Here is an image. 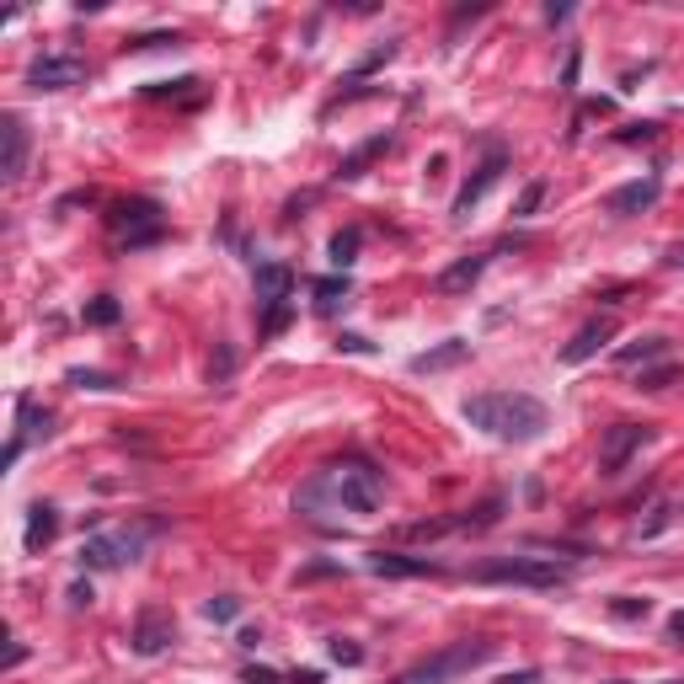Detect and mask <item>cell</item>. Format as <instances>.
<instances>
[{"label": "cell", "instance_id": "29", "mask_svg": "<svg viewBox=\"0 0 684 684\" xmlns=\"http://www.w3.org/2000/svg\"><path fill=\"white\" fill-rule=\"evenodd\" d=\"M674 375H679V369H674V364H663V369H652V375L636 380V391H663V385H674Z\"/></svg>", "mask_w": 684, "mask_h": 684}, {"label": "cell", "instance_id": "14", "mask_svg": "<svg viewBox=\"0 0 684 684\" xmlns=\"http://www.w3.org/2000/svg\"><path fill=\"white\" fill-rule=\"evenodd\" d=\"M289 289H294V273L284 268V262H262V268H257V305H262V310L284 305Z\"/></svg>", "mask_w": 684, "mask_h": 684}, {"label": "cell", "instance_id": "16", "mask_svg": "<svg viewBox=\"0 0 684 684\" xmlns=\"http://www.w3.org/2000/svg\"><path fill=\"white\" fill-rule=\"evenodd\" d=\"M487 273V257H460V262H449V268L439 273V294H471L476 289V278Z\"/></svg>", "mask_w": 684, "mask_h": 684}, {"label": "cell", "instance_id": "11", "mask_svg": "<svg viewBox=\"0 0 684 684\" xmlns=\"http://www.w3.org/2000/svg\"><path fill=\"white\" fill-rule=\"evenodd\" d=\"M503 166H508V161H503V150H492V155H487V161H481V166H476V177H471V182H465V188H460V198H455V220H465V214H471V209L481 204V198H487V193H492V182H497V177H503Z\"/></svg>", "mask_w": 684, "mask_h": 684}, {"label": "cell", "instance_id": "13", "mask_svg": "<svg viewBox=\"0 0 684 684\" xmlns=\"http://www.w3.org/2000/svg\"><path fill=\"white\" fill-rule=\"evenodd\" d=\"M129 642H134L139 658H155V652H166V642H171V620H166L161 610H145V615L134 620V636H129Z\"/></svg>", "mask_w": 684, "mask_h": 684}, {"label": "cell", "instance_id": "19", "mask_svg": "<svg viewBox=\"0 0 684 684\" xmlns=\"http://www.w3.org/2000/svg\"><path fill=\"white\" fill-rule=\"evenodd\" d=\"M385 145H391V134H375V139H369V145H359V150H353V155H348V161H342V166H337V177H342V182H353V177H364V166H369V161H375V155H380Z\"/></svg>", "mask_w": 684, "mask_h": 684}, {"label": "cell", "instance_id": "17", "mask_svg": "<svg viewBox=\"0 0 684 684\" xmlns=\"http://www.w3.org/2000/svg\"><path fill=\"white\" fill-rule=\"evenodd\" d=\"M54 535H59V513H54L49 503H38L33 513H27V535H22V546H27V551H33V556H38V551H43V546H49V540H54Z\"/></svg>", "mask_w": 684, "mask_h": 684}, {"label": "cell", "instance_id": "33", "mask_svg": "<svg viewBox=\"0 0 684 684\" xmlns=\"http://www.w3.org/2000/svg\"><path fill=\"white\" fill-rule=\"evenodd\" d=\"M658 134V123H631V129H620V145H636V139H652Z\"/></svg>", "mask_w": 684, "mask_h": 684}, {"label": "cell", "instance_id": "32", "mask_svg": "<svg viewBox=\"0 0 684 684\" xmlns=\"http://www.w3.org/2000/svg\"><path fill=\"white\" fill-rule=\"evenodd\" d=\"M284 326H289V300H284V305H273L268 316H262V332H268V337H278Z\"/></svg>", "mask_w": 684, "mask_h": 684}, {"label": "cell", "instance_id": "31", "mask_svg": "<svg viewBox=\"0 0 684 684\" xmlns=\"http://www.w3.org/2000/svg\"><path fill=\"white\" fill-rule=\"evenodd\" d=\"M332 658L348 663V668H359V663H364V647H353L348 636H337V642H332Z\"/></svg>", "mask_w": 684, "mask_h": 684}, {"label": "cell", "instance_id": "34", "mask_svg": "<svg viewBox=\"0 0 684 684\" xmlns=\"http://www.w3.org/2000/svg\"><path fill=\"white\" fill-rule=\"evenodd\" d=\"M497 684H546V674L540 668H519V674H503Z\"/></svg>", "mask_w": 684, "mask_h": 684}, {"label": "cell", "instance_id": "24", "mask_svg": "<svg viewBox=\"0 0 684 684\" xmlns=\"http://www.w3.org/2000/svg\"><path fill=\"white\" fill-rule=\"evenodd\" d=\"M647 610H652V599H636V594L610 599V615H615V620H647Z\"/></svg>", "mask_w": 684, "mask_h": 684}, {"label": "cell", "instance_id": "38", "mask_svg": "<svg viewBox=\"0 0 684 684\" xmlns=\"http://www.w3.org/2000/svg\"><path fill=\"white\" fill-rule=\"evenodd\" d=\"M610 684H631V679H610Z\"/></svg>", "mask_w": 684, "mask_h": 684}, {"label": "cell", "instance_id": "25", "mask_svg": "<svg viewBox=\"0 0 684 684\" xmlns=\"http://www.w3.org/2000/svg\"><path fill=\"white\" fill-rule=\"evenodd\" d=\"M353 257H359V230H337V236H332V262H337V268H348Z\"/></svg>", "mask_w": 684, "mask_h": 684}, {"label": "cell", "instance_id": "1", "mask_svg": "<svg viewBox=\"0 0 684 684\" xmlns=\"http://www.w3.org/2000/svg\"><path fill=\"white\" fill-rule=\"evenodd\" d=\"M316 503H332L342 513H375L385 503V476L369 460H342V465H332V471H321L300 497H294L300 513H316Z\"/></svg>", "mask_w": 684, "mask_h": 684}, {"label": "cell", "instance_id": "18", "mask_svg": "<svg viewBox=\"0 0 684 684\" xmlns=\"http://www.w3.org/2000/svg\"><path fill=\"white\" fill-rule=\"evenodd\" d=\"M465 348H471V342H465V337H449L444 348H433V353H417V359H412V375H433V369H449V364H460V359H465Z\"/></svg>", "mask_w": 684, "mask_h": 684}, {"label": "cell", "instance_id": "2", "mask_svg": "<svg viewBox=\"0 0 684 684\" xmlns=\"http://www.w3.org/2000/svg\"><path fill=\"white\" fill-rule=\"evenodd\" d=\"M465 423L492 433V439H503V444H535L551 417L535 396H524V391H487V396L465 401Z\"/></svg>", "mask_w": 684, "mask_h": 684}, {"label": "cell", "instance_id": "8", "mask_svg": "<svg viewBox=\"0 0 684 684\" xmlns=\"http://www.w3.org/2000/svg\"><path fill=\"white\" fill-rule=\"evenodd\" d=\"M81 81H86L81 54H43V59H33V70H27V86L33 91H70Z\"/></svg>", "mask_w": 684, "mask_h": 684}, {"label": "cell", "instance_id": "15", "mask_svg": "<svg viewBox=\"0 0 684 684\" xmlns=\"http://www.w3.org/2000/svg\"><path fill=\"white\" fill-rule=\"evenodd\" d=\"M0 134H6V161H0V171H6V182H17L22 166H27V123H22L17 113H6Z\"/></svg>", "mask_w": 684, "mask_h": 684}, {"label": "cell", "instance_id": "7", "mask_svg": "<svg viewBox=\"0 0 684 684\" xmlns=\"http://www.w3.org/2000/svg\"><path fill=\"white\" fill-rule=\"evenodd\" d=\"M647 444H652V428L647 423H615L610 433H604V444H599V471L604 476H620L631 465V455H642Z\"/></svg>", "mask_w": 684, "mask_h": 684}, {"label": "cell", "instance_id": "22", "mask_svg": "<svg viewBox=\"0 0 684 684\" xmlns=\"http://www.w3.org/2000/svg\"><path fill=\"white\" fill-rule=\"evenodd\" d=\"M348 294H353L348 273H342V278H321V284H316V310H321V316H332L337 305H348Z\"/></svg>", "mask_w": 684, "mask_h": 684}, {"label": "cell", "instance_id": "27", "mask_svg": "<svg viewBox=\"0 0 684 684\" xmlns=\"http://www.w3.org/2000/svg\"><path fill=\"white\" fill-rule=\"evenodd\" d=\"M204 615L225 626V620H236V615H241V599H236V594H220V599H209V604H204Z\"/></svg>", "mask_w": 684, "mask_h": 684}, {"label": "cell", "instance_id": "3", "mask_svg": "<svg viewBox=\"0 0 684 684\" xmlns=\"http://www.w3.org/2000/svg\"><path fill=\"white\" fill-rule=\"evenodd\" d=\"M476 583H513V588H562L572 572L556 556H492V562L471 567Z\"/></svg>", "mask_w": 684, "mask_h": 684}, {"label": "cell", "instance_id": "12", "mask_svg": "<svg viewBox=\"0 0 684 684\" xmlns=\"http://www.w3.org/2000/svg\"><path fill=\"white\" fill-rule=\"evenodd\" d=\"M615 337V316H599V321H588V326H578V337L562 348V359L567 364H583V359H594V353L604 348V342Z\"/></svg>", "mask_w": 684, "mask_h": 684}, {"label": "cell", "instance_id": "36", "mask_svg": "<svg viewBox=\"0 0 684 684\" xmlns=\"http://www.w3.org/2000/svg\"><path fill=\"white\" fill-rule=\"evenodd\" d=\"M246 684H278L273 668H246Z\"/></svg>", "mask_w": 684, "mask_h": 684}, {"label": "cell", "instance_id": "20", "mask_svg": "<svg viewBox=\"0 0 684 684\" xmlns=\"http://www.w3.org/2000/svg\"><path fill=\"white\" fill-rule=\"evenodd\" d=\"M17 417H22V428H17V439H49V412H38V401L33 396H22L17 401Z\"/></svg>", "mask_w": 684, "mask_h": 684}, {"label": "cell", "instance_id": "4", "mask_svg": "<svg viewBox=\"0 0 684 684\" xmlns=\"http://www.w3.org/2000/svg\"><path fill=\"white\" fill-rule=\"evenodd\" d=\"M497 652V642H487V636H471V642H455V647H444V652H433V658H423L417 668H407L396 684H449V679H465V674H476L481 663H487Z\"/></svg>", "mask_w": 684, "mask_h": 684}, {"label": "cell", "instance_id": "9", "mask_svg": "<svg viewBox=\"0 0 684 684\" xmlns=\"http://www.w3.org/2000/svg\"><path fill=\"white\" fill-rule=\"evenodd\" d=\"M658 198H663V177H658V171H647V177H636V182H626V188H615L610 198H604V209H610V214H647Z\"/></svg>", "mask_w": 684, "mask_h": 684}, {"label": "cell", "instance_id": "10", "mask_svg": "<svg viewBox=\"0 0 684 684\" xmlns=\"http://www.w3.org/2000/svg\"><path fill=\"white\" fill-rule=\"evenodd\" d=\"M369 572H380V578H439L444 567L428 562V556H407V551H375Z\"/></svg>", "mask_w": 684, "mask_h": 684}, {"label": "cell", "instance_id": "35", "mask_svg": "<svg viewBox=\"0 0 684 684\" xmlns=\"http://www.w3.org/2000/svg\"><path fill=\"white\" fill-rule=\"evenodd\" d=\"M668 642L684 647V610H679V615H668Z\"/></svg>", "mask_w": 684, "mask_h": 684}, {"label": "cell", "instance_id": "28", "mask_svg": "<svg viewBox=\"0 0 684 684\" xmlns=\"http://www.w3.org/2000/svg\"><path fill=\"white\" fill-rule=\"evenodd\" d=\"M540 198H546V182H530V188L519 193V204H513V214H519V220H530V214L540 209Z\"/></svg>", "mask_w": 684, "mask_h": 684}, {"label": "cell", "instance_id": "23", "mask_svg": "<svg viewBox=\"0 0 684 684\" xmlns=\"http://www.w3.org/2000/svg\"><path fill=\"white\" fill-rule=\"evenodd\" d=\"M118 316H123V305L113 294H97V300L86 305V326H118Z\"/></svg>", "mask_w": 684, "mask_h": 684}, {"label": "cell", "instance_id": "30", "mask_svg": "<svg viewBox=\"0 0 684 684\" xmlns=\"http://www.w3.org/2000/svg\"><path fill=\"white\" fill-rule=\"evenodd\" d=\"M668 524H674V503H658V508H652V519L642 524V540L658 535V530H668Z\"/></svg>", "mask_w": 684, "mask_h": 684}, {"label": "cell", "instance_id": "26", "mask_svg": "<svg viewBox=\"0 0 684 684\" xmlns=\"http://www.w3.org/2000/svg\"><path fill=\"white\" fill-rule=\"evenodd\" d=\"M70 385H81V391H118V380L97 375V369H70Z\"/></svg>", "mask_w": 684, "mask_h": 684}, {"label": "cell", "instance_id": "37", "mask_svg": "<svg viewBox=\"0 0 684 684\" xmlns=\"http://www.w3.org/2000/svg\"><path fill=\"white\" fill-rule=\"evenodd\" d=\"M70 604H75V610H81V604H91V583H75V588H70Z\"/></svg>", "mask_w": 684, "mask_h": 684}, {"label": "cell", "instance_id": "6", "mask_svg": "<svg viewBox=\"0 0 684 684\" xmlns=\"http://www.w3.org/2000/svg\"><path fill=\"white\" fill-rule=\"evenodd\" d=\"M139 551H145V530H102V535H91L86 546H81V562L107 572V567L134 562Z\"/></svg>", "mask_w": 684, "mask_h": 684}, {"label": "cell", "instance_id": "21", "mask_svg": "<svg viewBox=\"0 0 684 684\" xmlns=\"http://www.w3.org/2000/svg\"><path fill=\"white\" fill-rule=\"evenodd\" d=\"M663 353H668L663 337H642V342H631V348H620L615 364H620V369H636V364H647V359H663Z\"/></svg>", "mask_w": 684, "mask_h": 684}, {"label": "cell", "instance_id": "39", "mask_svg": "<svg viewBox=\"0 0 684 684\" xmlns=\"http://www.w3.org/2000/svg\"><path fill=\"white\" fill-rule=\"evenodd\" d=\"M663 684H684V679H663Z\"/></svg>", "mask_w": 684, "mask_h": 684}, {"label": "cell", "instance_id": "5", "mask_svg": "<svg viewBox=\"0 0 684 684\" xmlns=\"http://www.w3.org/2000/svg\"><path fill=\"white\" fill-rule=\"evenodd\" d=\"M107 230H113V241L123 252H139V246L161 241L166 236V214L150 204V198H134V204H118L107 214Z\"/></svg>", "mask_w": 684, "mask_h": 684}]
</instances>
